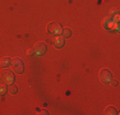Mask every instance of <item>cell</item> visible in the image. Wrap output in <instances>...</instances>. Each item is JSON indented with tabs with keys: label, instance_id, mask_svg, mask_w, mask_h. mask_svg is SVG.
Wrapping results in <instances>:
<instances>
[{
	"label": "cell",
	"instance_id": "cell-1",
	"mask_svg": "<svg viewBox=\"0 0 120 115\" xmlns=\"http://www.w3.org/2000/svg\"><path fill=\"white\" fill-rule=\"evenodd\" d=\"M0 80L5 84H10L14 82V72L10 70H3L0 73Z\"/></svg>",
	"mask_w": 120,
	"mask_h": 115
},
{
	"label": "cell",
	"instance_id": "cell-2",
	"mask_svg": "<svg viewBox=\"0 0 120 115\" xmlns=\"http://www.w3.org/2000/svg\"><path fill=\"white\" fill-rule=\"evenodd\" d=\"M98 77H100V80L102 83H105V84L111 83V80H112V74H111V72L109 69H101Z\"/></svg>",
	"mask_w": 120,
	"mask_h": 115
},
{
	"label": "cell",
	"instance_id": "cell-3",
	"mask_svg": "<svg viewBox=\"0 0 120 115\" xmlns=\"http://www.w3.org/2000/svg\"><path fill=\"white\" fill-rule=\"evenodd\" d=\"M61 30H63V27L59 23H50L47 27V32L50 34H54V36L55 34H60L61 33Z\"/></svg>",
	"mask_w": 120,
	"mask_h": 115
},
{
	"label": "cell",
	"instance_id": "cell-4",
	"mask_svg": "<svg viewBox=\"0 0 120 115\" xmlns=\"http://www.w3.org/2000/svg\"><path fill=\"white\" fill-rule=\"evenodd\" d=\"M12 67H13V72L14 73H23L24 70V67H23V63H22V60L19 59H13L12 60Z\"/></svg>",
	"mask_w": 120,
	"mask_h": 115
},
{
	"label": "cell",
	"instance_id": "cell-5",
	"mask_svg": "<svg viewBox=\"0 0 120 115\" xmlns=\"http://www.w3.org/2000/svg\"><path fill=\"white\" fill-rule=\"evenodd\" d=\"M46 44H44V42H37V44L35 45V47H33V53L36 54V55L41 56L44 55L45 53H46Z\"/></svg>",
	"mask_w": 120,
	"mask_h": 115
},
{
	"label": "cell",
	"instance_id": "cell-6",
	"mask_svg": "<svg viewBox=\"0 0 120 115\" xmlns=\"http://www.w3.org/2000/svg\"><path fill=\"white\" fill-rule=\"evenodd\" d=\"M64 37L61 36V34H55V36L52 37V45L55 46V47H58V49H61L63 46H64V44H65V41H64Z\"/></svg>",
	"mask_w": 120,
	"mask_h": 115
},
{
	"label": "cell",
	"instance_id": "cell-7",
	"mask_svg": "<svg viewBox=\"0 0 120 115\" xmlns=\"http://www.w3.org/2000/svg\"><path fill=\"white\" fill-rule=\"evenodd\" d=\"M12 64V59H10L9 56H4V58H1L0 59V67H8V65H10Z\"/></svg>",
	"mask_w": 120,
	"mask_h": 115
},
{
	"label": "cell",
	"instance_id": "cell-8",
	"mask_svg": "<svg viewBox=\"0 0 120 115\" xmlns=\"http://www.w3.org/2000/svg\"><path fill=\"white\" fill-rule=\"evenodd\" d=\"M104 113L106 115H118V110H116L115 107H112V106H107Z\"/></svg>",
	"mask_w": 120,
	"mask_h": 115
},
{
	"label": "cell",
	"instance_id": "cell-9",
	"mask_svg": "<svg viewBox=\"0 0 120 115\" xmlns=\"http://www.w3.org/2000/svg\"><path fill=\"white\" fill-rule=\"evenodd\" d=\"M60 34H61L64 38H68V37L72 36V30H70V28H63L61 33H60Z\"/></svg>",
	"mask_w": 120,
	"mask_h": 115
},
{
	"label": "cell",
	"instance_id": "cell-10",
	"mask_svg": "<svg viewBox=\"0 0 120 115\" xmlns=\"http://www.w3.org/2000/svg\"><path fill=\"white\" fill-rule=\"evenodd\" d=\"M8 92H10V95H15L17 92H18V88H17V86H14L13 83H10V84H8Z\"/></svg>",
	"mask_w": 120,
	"mask_h": 115
},
{
	"label": "cell",
	"instance_id": "cell-11",
	"mask_svg": "<svg viewBox=\"0 0 120 115\" xmlns=\"http://www.w3.org/2000/svg\"><path fill=\"white\" fill-rule=\"evenodd\" d=\"M7 92H8V84H5V83H1V84H0V96L5 95Z\"/></svg>",
	"mask_w": 120,
	"mask_h": 115
},
{
	"label": "cell",
	"instance_id": "cell-12",
	"mask_svg": "<svg viewBox=\"0 0 120 115\" xmlns=\"http://www.w3.org/2000/svg\"><path fill=\"white\" fill-rule=\"evenodd\" d=\"M27 54H28V55H32V54H33V49H32V50L30 49V50L27 51Z\"/></svg>",
	"mask_w": 120,
	"mask_h": 115
},
{
	"label": "cell",
	"instance_id": "cell-13",
	"mask_svg": "<svg viewBox=\"0 0 120 115\" xmlns=\"http://www.w3.org/2000/svg\"><path fill=\"white\" fill-rule=\"evenodd\" d=\"M40 114H42V115H46V114H47V111H46V110H41V113H40Z\"/></svg>",
	"mask_w": 120,
	"mask_h": 115
}]
</instances>
